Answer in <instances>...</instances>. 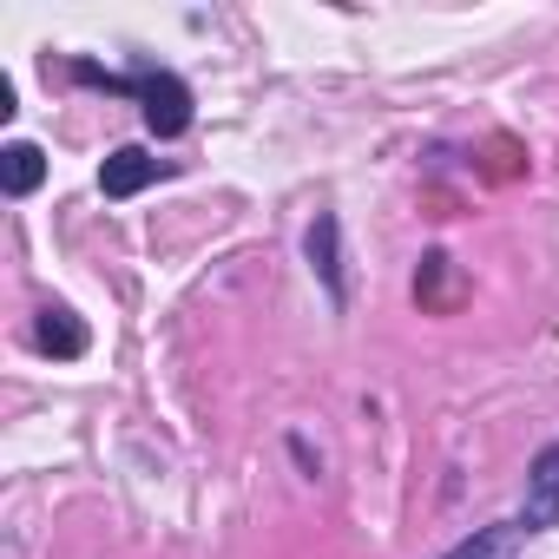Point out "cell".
<instances>
[{"instance_id":"5b68a950","label":"cell","mask_w":559,"mask_h":559,"mask_svg":"<svg viewBox=\"0 0 559 559\" xmlns=\"http://www.w3.org/2000/svg\"><path fill=\"white\" fill-rule=\"evenodd\" d=\"M34 343H40L47 356H60V362L86 356V330L73 323V310H40V323H34Z\"/></svg>"},{"instance_id":"277c9868","label":"cell","mask_w":559,"mask_h":559,"mask_svg":"<svg viewBox=\"0 0 559 559\" xmlns=\"http://www.w3.org/2000/svg\"><path fill=\"white\" fill-rule=\"evenodd\" d=\"M40 178H47V152L40 145H8L0 152V185H8V198H27V191H40Z\"/></svg>"},{"instance_id":"8992f818","label":"cell","mask_w":559,"mask_h":559,"mask_svg":"<svg viewBox=\"0 0 559 559\" xmlns=\"http://www.w3.org/2000/svg\"><path fill=\"white\" fill-rule=\"evenodd\" d=\"M526 533H533L526 520H500V526H487L480 539H467V546H454L448 559H507V552H513V546H520Z\"/></svg>"},{"instance_id":"52a82bcc","label":"cell","mask_w":559,"mask_h":559,"mask_svg":"<svg viewBox=\"0 0 559 559\" xmlns=\"http://www.w3.org/2000/svg\"><path fill=\"white\" fill-rule=\"evenodd\" d=\"M310 263L323 270V284H330V297L343 304V276H336V217H317V230H310Z\"/></svg>"},{"instance_id":"3957f363","label":"cell","mask_w":559,"mask_h":559,"mask_svg":"<svg viewBox=\"0 0 559 559\" xmlns=\"http://www.w3.org/2000/svg\"><path fill=\"white\" fill-rule=\"evenodd\" d=\"M158 171H165V165H158L152 152H139V145H119V152L99 165V191H106V198H132V191H145Z\"/></svg>"},{"instance_id":"7a4b0ae2","label":"cell","mask_w":559,"mask_h":559,"mask_svg":"<svg viewBox=\"0 0 559 559\" xmlns=\"http://www.w3.org/2000/svg\"><path fill=\"white\" fill-rule=\"evenodd\" d=\"M526 526H559V441H546L526 467Z\"/></svg>"},{"instance_id":"6da1fadb","label":"cell","mask_w":559,"mask_h":559,"mask_svg":"<svg viewBox=\"0 0 559 559\" xmlns=\"http://www.w3.org/2000/svg\"><path fill=\"white\" fill-rule=\"evenodd\" d=\"M80 80H93V86H106V93H139V106H145V126H152L158 139H178V132L191 126V93H185V80H171V73H132V80H106L99 67H80Z\"/></svg>"}]
</instances>
